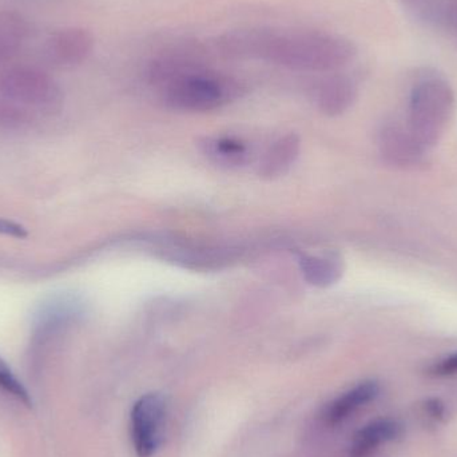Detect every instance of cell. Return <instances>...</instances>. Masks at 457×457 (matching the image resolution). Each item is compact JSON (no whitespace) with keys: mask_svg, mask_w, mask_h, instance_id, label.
I'll return each mask as SVG.
<instances>
[{"mask_svg":"<svg viewBox=\"0 0 457 457\" xmlns=\"http://www.w3.org/2000/svg\"><path fill=\"white\" fill-rule=\"evenodd\" d=\"M442 29L450 32L457 40V0H447L445 2Z\"/></svg>","mask_w":457,"mask_h":457,"instance_id":"cell-16","label":"cell"},{"mask_svg":"<svg viewBox=\"0 0 457 457\" xmlns=\"http://www.w3.org/2000/svg\"><path fill=\"white\" fill-rule=\"evenodd\" d=\"M357 96L356 83L345 74L329 75L316 88V102L324 114L340 115L353 104Z\"/></svg>","mask_w":457,"mask_h":457,"instance_id":"cell-7","label":"cell"},{"mask_svg":"<svg viewBox=\"0 0 457 457\" xmlns=\"http://www.w3.org/2000/svg\"><path fill=\"white\" fill-rule=\"evenodd\" d=\"M300 138L295 134L282 137L270 145L258 165V174L262 179H274L284 176L300 154Z\"/></svg>","mask_w":457,"mask_h":457,"instance_id":"cell-8","label":"cell"},{"mask_svg":"<svg viewBox=\"0 0 457 457\" xmlns=\"http://www.w3.org/2000/svg\"><path fill=\"white\" fill-rule=\"evenodd\" d=\"M378 384L375 381H365L360 386H354L351 391L344 394L343 396L336 399L327 410V421L332 426L340 424L346 418L352 415L354 411L359 410L362 405L368 404L376 399L378 395Z\"/></svg>","mask_w":457,"mask_h":457,"instance_id":"cell-11","label":"cell"},{"mask_svg":"<svg viewBox=\"0 0 457 457\" xmlns=\"http://www.w3.org/2000/svg\"><path fill=\"white\" fill-rule=\"evenodd\" d=\"M418 21L427 26L442 29L443 13L447 0H400Z\"/></svg>","mask_w":457,"mask_h":457,"instance_id":"cell-14","label":"cell"},{"mask_svg":"<svg viewBox=\"0 0 457 457\" xmlns=\"http://www.w3.org/2000/svg\"><path fill=\"white\" fill-rule=\"evenodd\" d=\"M166 403L161 395L142 396L131 410V439L139 457H150L162 442Z\"/></svg>","mask_w":457,"mask_h":457,"instance_id":"cell-5","label":"cell"},{"mask_svg":"<svg viewBox=\"0 0 457 457\" xmlns=\"http://www.w3.org/2000/svg\"><path fill=\"white\" fill-rule=\"evenodd\" d=\"M400 426L394 420H376L360 429L352 443V457H367L384 443L396 439Z\"/></svg>","mask_w":457,"mask_h":457,"instance_id":"cell-10","label":"cell"},{"mask_svg":"<svg viewBox=\"0 0 457 457\" xmlns=\"http://www.w3.org/2000/svg\"><path fill=\"white\" fill-rule=\"evenodd\" d=\"M166 106L179 112H206L241 98L245 86L230 75L198 67L161 87Z\"/></svg>","mask_w":457,"mask_h":457,"instance_id":"cell-2","label":"cell"},{"mask_svg":"<svg viewBox=\"0 0 457 457\" xmlns=\"http://www.w3.org/2000/svg\"><path fill=\"white\" fill-rule=\"evenodd\" d=\"M0 94L16 104L54 107L62 93L55 80L37 67L15 66L0 74Z\"/></svg>","mask_w":457,"mask_h":457,"instance_id":"cell-4","label":"cell"},{"mask_svg":"<svg viewBox=\"0 0 457 457\" xmlns=\"http://www.w3.org/2000/svg\"><path fill=\"white\" fill-rule=\"evenodd\" d=\"M429 373L434 376H453L457 375V353L451 354L445 359L440 360L436 364L429 368Z\"/></svg>","mask_w":457,"mask_h":457,"instance_id":"cell-17","label":"cell"},{"mask_svg":"<svg viewBox=\"0 0 457 457\" xmlns=\"http://www.w3.org/2000/svg\"><path fill=\"white\" fill-rule=\"evenodd\" d=\"M201 149L212 162L228 169L241 168L252 158V150L246 144L227 137L205 139Z\"/></svg>","mask_w":457,"mask_h":457,"instance_id":"cell-9","label":"cell"},{"mask_svg":"<svg viewBox=\"0 0 457 457\" xmlns=\"http://www.w3.org/2000/svg\"><path fill=\"white\" fill-rule=\"evenodd\" d=\"M31 32L27 19L11 11L0 12V63L12 58Z\"/></svg>","mask_w":457,"mask_h":457,"instance_id":"cell-13","label":"cell"},{"mask_svg":"<svg viewBox=\"0 0 457 457\" xmlns=\"http://www.w3.org/2000/svg\"><path fill=\"white\" fill-rule=\"evenodd\" d=\"M0 391L4 392L5 395L12 397L24 407L32 408L31 395L2 359H0Z\"/></svg>","mask_w":457,"mask_h":457,"instance_id":"cell-15","label":"cell"},{"mask_svg":"<svg viewBox=\"0 0 457 457\" xmlns=\"http://www.w3.org/2000/svg\"><path fill=\"white\" fill-rule=\"evenodd\" d=\"M96 40L88 29L69 27L59 29L46 43V55L59 66H77L93 54Z\"/></svg>","mask_w":457,"mask_h":457,"instance_id":"cell-6","label":"cell"},{"mask_svg":"<svg viewBox=\"0 0 457 457\" xmlns=\"http://www.w3.org/2000/svg\"><path fill=\"white\" fill-rule=\"evenodd\" d=\"M0 234L13 237V238H24V237H27V230L16 222L0 219Z\"/></svg>","mask_w":457,"mask_h":457,"instance_id":"cell-18","label":"cell"},{"mask_svg":"<svg viewBox=\"0 0 457 457\" xmlns=\"http://www.w3.org/2000/svg\"><path fill=\"white\" fill-rule=\"evenodd\" d=\"M455 107V93L440 77L418 80L411 90L408 120L413 138L429 145L439 138Z\"/></svg>","mask_w":457,"mask_h":457,"instance_id":"cell-3","label":"cell"},{"mask_svg":"<svg viewBox=\"0 0 457 457\" xmlns=\"http://www.w3.org/2000/svg\"><path fill=\"white\" fill-rule=\"evenodd\" d=\"M301 273L312 287H328L343 277L344 266L333 255H306L301 258Z\"/></svg>","mask_w":457,"mask_h":457,"instance_id":"cell-12","label":"cell"},{"mask_svg":"<svg viewBox=\"0 0 457 457\" xmlns=\"http://www.w3.org/2000/svg\"><path fill=\"white\" fill-rule=\"evenodd\" d=\"M427 407H428L429 412H431L432 416H435V418H440V416L443 415V405L440 404L437 400H431Z\"/></svg>","mask_w":457,"mask_h":457,"instance_id":"cell-19","label":"cell"},{"mask_svg":"<svg viewBox=\"0 0 457 457\" xmlns=\"http://www.w3.org/2000/svg\"><path fill=\"white\" fill-rule=\"evenodd\" d=\"M216 47L234 59L268 62L297 71L333 72L357 55L353 42L317 29L246 27L220 35Z\"/></svg>","mask_w":457,"mask_h":457,"instance_id":"cell-1","label":"cell"}]
</instances>
